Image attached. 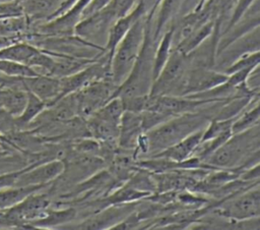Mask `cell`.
<instances>
[{
  "mask_svg": "<svg viewBox=\"0 0 260 230\" xmlns=\"http://www.w3.org/2000/svg\"><path fill=\"white\" fill-rule=\"evenodd\" d=\"M259 124L244 131L233 133L209 157L203 160L213 169H237L240 172L260 161Z\"/></svg>",
  "mask_w": 260,
  "mask_h": 230,
  "instance_id": "cell-1",
  "label": "cell"
},
{
  "mask_svg": "<svg viewBox=\"0 0 260 230\" xmlns=\"http://www.w3.org/2000/svg\"><path fill=\"white\" fill-rule=\"evenodd\" d=\"M211 117L200 111L184 113L170 118L169 120L147 130L149 151L148 157L173 146L191 133L205 128Z\"/></svg>",
  "mask_w": 260,
  "mask_h": 230,
  "instance_id": "cell-2",
  "label": "cell"
},
{
  "mask_svg": "<svg viewBox=\"0 0 260 230\" xmlns=\"http://www.w3.org/2000/svg\"><path fill=\"white\" fill-rule=\"evenodd\" d=\"M150 20L147 15L140 16L117 45L110 63V75L116 88L130 73L144 44Z\"/></svg>",
  "mask_w": 260,
  "mask_h": 230,
  "instance_id": "cell-3",
  "label": "cell"
},
{
  "mask_svg": "<svg viewBox=\"0 0 260 230\" xmlns=\"http://www.w3.org/2000/svg\"><path fill=\"white\" fill-rule=\"evenodd\" d=\"M123 112L122 100L110 99L85 118L89 136L102 143L118 146L119 125Z\"/></svg>",
  "mask_w": 260,
  "mask_h": 230,
  "instance_id": "cell-4",
  "label": "cell"
},
{
  "mask_svg": "<svg viewBox=\"0 0 260 230\" xmlns=\"http://www.w3.org/2000/svg\"><path fill=\"white\" fill-rule=\"evenodd\" d=\"M223 203L217 204L211 210L225 219L240 222L255 220L260 215V190L259 183L229 195L222 199Z\"/></svg>",
  "mask_w": 260,
  "mask_h": 230,
  "instance_id": "cell-5",
  "label": "cell"
},
{
  "mask_svg": "<svg viewBox=\"0 0 260 230\" xmlns=\"http://www.w3.org/2000/svg\"><path fill=\"white\" fill-rule=\"evenodd\" d=\"M115 89L116 85L111 77L108 76L96 79L79 91L72 93L76 114L85 119L110 100Z\"/></svg>",
  "mask_w": 260,
  "mask_h": 230,
  "instance_id": "cell-6",
  "label": "cell"
},
{
  "mask_svg": "<svg viewBox=\"0 0 260 230\" xmlns=\"http://www.w3.org/2000/svg\"><path fill=\"white\" fill-rule=\"evenodd\" d=\"M65 169L62 159H54L46 162H36L22 172L14 186L26 185H48L61 176Z\"/></svg>",
  "mask_w": 260,
  "mask_h": 230,
  "instance_id": "cell-7",
  "label": "cell"
},
{
  "mask_svg": "<svg viewBox=\"0 0 260 230\" xmlns=\"http://www.w3.org/2000/svg\"><path fill=\"white\" fill-rule=\"evenodd\" d=\"M228 78V74L206 66H197L188 70L181 96L200 93L214 88Z\"/></svg>",
  "mask_w": 260,
  "mask_h": 230,
  "instance_id": "cell-8",
  "label": "cell"
},
{
  "mask_svg": "<svg viewBox=\"0 0 260 230\" xmlns=\"http://www.w3.org/2000/svg\"><path fill=\"white\" fill-rule=\"evenodd\" d=\"M146 14L145 10V1L144 0H138L137 4L134 6V8L125 14L124 16L118 18L110 27L106 40V44L104 46L105 48V54L108 58L109 64L111 63V59L113 56V53L119 44V42L123 39V37L127 34V32L130 30L132 24L142 15Z\"/></svg>",
  "mask_w": 260,
  "mask_h": 230,
  "instance_id": "cell-9",
  "label": "cell"
},
{
  "mask_svg": "<svg viewBox=\"0 0 260 230\" xmlns=\"http://www.w3.org/2000/svg\"><path fill=\"white\" fill-rule=\"evenodd\" d=\"M50 206V198L46 193L32 192L21 202L17 203L13 207L9 208L8 212L4 215L8 220H29L34 221L43 217L48 207Z\"/></svg>",
  "mask_w": 260,
  "mask_h": 230,
  "instance_id": "cell-10",
  "label": "cell"
},
{
  "mask_svg": "<svg viewBox=\"0 0 260 230\" xmlns=\"http://www.w3.org/2000/svg\"><path fill=\"white\" fill-rule=\"evenodd\" d=\"M89 2L90 0H77L65 12L44 24L41 31L48 35H73L74 28L82 19L83 10Z\"/></svg>",
  "mask_w": 260,
  "mask_h": 230,
  "instance_id": "cell-11",
  "label": "cell"
},
{
  "mask_svg": "<svg viewBox=\"0 0 260 230\" xmlns=\"http://www.w3.org/2000/svg\"><path fill=\"white\" fill-rule=\"evenodd\" d=\"M22 81L25 90L31 92L43 100L47 104V107L53 105L59 100L61 92L59 77L47 74H38L36 76L22 77Z\"/></svg>",
  "mask_w": 260,
  "mask_h": 230,
  "instance_id": "cell-12",
  "label": "cell"
},
{
  "mask_svg": "<svg viewBox=\"0 0 260 230\" xmlns=\"http://www.w3.org/2000/svg\"><path fill=\"white\" fill-rule=\"evenodd\" d=\"M143 132L144 131L141 125L140 113L124 110L119 125V148L123 150L134 151L137 140Z\"/></svg>",
  "mask_w": 260,
  "mask_h": 230,
  "instance_id": "cell-13",
  "label": "cell"
},
{
  "mask_svg": "<svg viewBox=\"0 0 260 230\" xmlns=\"http://www.w3.org/2000/svg\"><path fill=\"white\" fill-rule=\"evenodd\" d=\"M203 129H199L190 135L186 136L185 138L181 139L180 141L174 143L173 146L150 156V157H159L166 158L172 161L181 162L193 156L196 148L198 147L199 142L201 141V137L203 134Z\"/></svg>",
  "mask_w": 260,
  "mask_h": 230,
  "instance_id": "cell-14",
  "label": "cell"
},
{
  "mask_svg": "<svg viewBox=\"0 0 260 230\" xmlns=\"http://www.w3.org/2000/svg\"><path fill=\"white\" fill-rule=\"evenodd\" d=\"M64 0H22V12L31 19L51 20Z\"/></svg>",
  "mask_w": 260,
  "mask_h": 230,
  "instance_id": "cell-15",
  "label": "cell"
},
{
  "mask_svg": "<svg viewBox=\"0 0 260 230\" xmlns=\"http://www.w3.org/2000/svg\"><path fill=\"white\" fill-rule=\"evenodd\" d=\"M174 31L175 25L168 26L154 49L152 59V82L158 76L172 54L174 49Z\"/></svg>",
  "mask_w": 260,
  "mask_h": 230,
  "instance_id": "cell-16",
  "label": "cell"
},
{
  "mask_svg": "<svg viewBox=\"0 0 260 230\" xmlns=\"http://www.w3.org/2000/svg\"><path fill=\"white\" fill-rule=\"evenodd\" d=\"M216 18H211L197 27L189 37L181 41L174 46V49L178 50L184 55H189L199 46H201L208 38H210L216 28Z\"/></svg>",
  "mask_w": 260,
  "mask_h": 230,
  "instance_id": "cell-17",
  "label": "cell"
},
{
  "mask_svg": "<svg viewBox=\"0 0 260 230\" xmlns=\"http://www.w3.org/2000/svg\"><path fill=\"white\" fill-rule=\"evenodd\" d=\"M187 0H160L156 5L155 27L153 32V41L157 40L162 32L168 27L169 22L179 13Z\"/></svg>",
  "mask_w": 260,
  "mask_h": 230,
  "instance_id": "cell-18",
  "label": "cell"
},
{
  "mask_svg": "<svg viewBox=\"0 0 260 230\" xmlns=\"http://www.w3.org/2000/svg\"><path fill=\"white\" fill-rule=\"evenodd\" d=\"M26 101L27 91L25 89H9L0 92V107L13 117L21 114Z\"/></svg>",
  "mask_w": 260,
  "mask_h": 230,
  "instance_id": "cell-19",
  "label": "cell"
},
{
  "mask_svg": "<svg viewBox=\"0 0 260 230\" xmlns=\"http://www.w3.org/2000/svg\"><path fill=\"white\" fill-rule=\"evenodd\" d=\"M39 52L40 49L31 45L25 43L14 44L0 49V59L19 62L30 67L35 57L39 54Z\"/></svg>",
  "mask_w": 260,
  "mask_h": 230,
  "instance_id": "cell-20",
  "label": "cell"
},
{
  "mask_svg": "<svg viewBox=\"0 0 260 230\" xmlns=\"http://www.w3.org/2000/svg\"><path fill=\"white\" fill-rule=\"evenodd\" d=\"M260 107L259 96H256L251 103L242 111L232 123V132L238 133L259 124Z\"/></svg>",
  "mask_w": 260,
  "mask_h": 230,
  "instance_id": "cell-21",
  "label": "cell"
},
{
  "mask_svg": "<svg viewBox=\"0 0 260 230\" xmlns=\"http://www.w3.org/2000/svg\"><path fill=\"white\" fill-rule=\"evenodd\" d=\"M47 185H26V186H11L0 189V211L9 209L21 202L24 197L32 192L39 191Z\"/></svg>",
  "mask_w": 260,
  "mask_h": 230,
  "instance_id": "cell-22",
  "label": "cell"
},
{
  "mask_svg": "<svg viewBox=\"0 0 260 230\" xmlns=\"http://www.w3.org/2000/svg\"><path fill=\"white\" fill-rule=\"evenodd\" d=\"M77 214V211L73 208H67L63 210H47L46 214L32 221V225L38 227H56L63 224H67L72 221Z\"/></svg>",
  "mask_w": 260,
  "mask_h": 230,
  "instance_id": "cell-23",
  "label": "cell"
},
{
  "mask_svg": "<svg viewBox=\"0 0 260 230\" xmlns=\"http://www.w3.org/2000/svg\"><path fill=\"white\" fill-rule=\"evenodd\" d=\"M46 107H47V104L43 100H41L31 92L27 91V101H26L25 107L21 112V114L15 117V119L20 124H29L35 120V118L42 111L46 109Z\"/></svg>",
  "mask_w": 260,
  "mask_h": 230,
  "instance_id": "cell-24",
  "label": "cell"
},
{
  "mask_svg": "<svg viewBox=\"0 0 260 230\" xmlns=\"http://www.w3.org/2000/svg\"><path fill=\"white\" fill-rule=\"evenodd\" d=\"M0 72L9 77H28L41 74L25 64L4 59H0Z\"/></svg>",
  "mask_w": 260,
  "mask_h": 230,
  "instance_id": "cell-25",
  "label": "cell"
},
{
  "mask_svg": "<svg viewBox=\"0 0 260 230\" xmlns=\"http://www.w3.org/2000/svg\"><path fill=\"white\" fill-rule=\"evenodd\" d=\"M260 61V53L258 51H253V52H248L245 53L241 56H239L235 61H233L222 72L225 74H231L239 70L247 69V68H252L257 65H259Z\"/></svg>",
  "mask_w": 260,
  "mask_h": 230,
  "instance_id": "cell-26",
  "label": "cell"
},
{
  "mask_svg": "<svg viewBox=\"0 0 260 230\" xmlns=\"http://www.w3.org/2000/svg\"><path fill=\"white\" fill-rule=\"evenodd\" d=\"M256 1L257 0H237L236 5L233 9L231 18L229 20V23H228L224 32L228 31L229 28H231L236 22H238Z\"/></svg>",
  "mask_w": 260,
  "mask_h": 230,
  "instance_id": "cell-27",
  "label": "cell"
},
{
  "mask_svg": "<svg viewBox=\"0 0 260 230\" xmlns=\"http://www.w3.org/2000/svg\"><path fill=\"white\" fill-rule=\"evenodd\" d=\"M26 169H27V167H25V168H23L21 170H17V171L11 172V173H6V174H3V175H0V189L14 186L18 176L22 172H24Z\"/></svg>",
  "mask_w": 260,
  "mask_h": 230,
  "instance_id": "cell-28",
  "label": "cell"
},
{
  "mask_svg": "<svg viewBox=\"0 0 260 230\" xmlns=\"http://www.w3.org/2000/svg\"><path fill=\"white\" fill-rule=\"evenodd\" d=\"M111 0H90V2L86 5V7L83 10L82 18L89 16L90 14L99 11L103 7H105Z\"/></svg>",
  "mask_w": 260,
  "mask_h": 230,
  "instance_id": "cell-29",
  "label": "cell"
},
{
  "mask_svg": "<svg viewBox=\"0 0 260 230\" xmlns=\"http://www.w3.org/2000/svg\"><path fill=\"white\" fill-rule=\"evenodd\" d=\"M209 1H210V0H198L197 4L195 5V7H194L193 10H200V9H202Z\"/></svg>",
  "mask_w": 260,
  "mask_h": 230,
  "instance_id": "cell-30",
  "label": "cell"
},
{
  "mask_svg": "<svg viewBox=\"0 0 260 230\" xmlns=\"http://www.w3.org/2000/svg\"><path fill=\"white\" fill-rule=\"evenodd\" d=\"M2 214H3V213H1V212H0V217H1V215H2Z\"/></svg>",
  "mask_w": 260,
  "mask_h": 230,
  "instance_id": "cell-31",
  "label": "cell"
}]
</instances>
